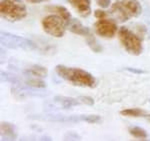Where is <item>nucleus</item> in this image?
<instances>
[{
  "instance_id": "1",
  "label": "nucleus",
  "mask_w": 150,
  "mask_h": 141,
  "mask_svg": "<svg viewBox=\"0 0 150 141\" xmlns=\"http://www.w3.org/2000/svg\"><path fill=\"white\" fill-rule=\"evenodd\" d=\"M55 71L58 76L75 86L89 87V88H93L96 86V79L94 78L93 75L80 68L68 67L58 64L55 66Z\"/></svg>"
},
{
  "instance_id": "2",
  "label": "nucleus",
  "mask_w": 150,
  "mask_h": 141,
  "mask_svg": "<svg viewBox=\"0 0 150 141\" xmlns=\"http://www.w3.org/2000/svg\"><path fill=\"white\" fill-rule=\"evenodd\" d=\"M111 14L118 22H126L131 17L141 14L142 8L137 0H116L111 5Z\"/></svg>"
},
{
  "instance_id": "3",
  "label": "nucleus",
  "mask_w": 150,
  "mask_h": 141,
  "mask_svg": "<svg viewBox=\"0 0 150 141\" xmlns=\"http://www.w3.org/2000/svg\"><path fill=\"white\" fill-rule=\"evenodd\" d=\"M0 14L11 22L20 21L27 16V7L21 0H2L0 2Z\"/></svg>"
},
{
  "instance_id": "4",
  "label": "nucleus",
  "mask_w": 150,
  "mask_h": 141,
  "mask_svg": "<svg viewBox=\"0 0 150 141\" xmlns=\"http://www.w3.org/2000/svg\"><path fill=\"white\" fill-rule=\"evenodd\" d=\"M118 38L124 49L129 54L138 56L143 51L141 37L138 36V34L132 32L125 26H122L118 29Z\"/></svg>"
},
{
  "instance_id": "5",
  "label": "nucleus",
  "mask_w": 150,
  "mask_h": 141,
  "mask_svg": "<svg viewBox=\"0 0 150 141\" xmlns=\"http://www.w3.org/2000/svg\"><path fill=\"white\" fill-rule=\"evenodd\" d=\"M41 24L44 32L55 38L63 37L67 28V23L57 14L45 16L41 21Z\"/></svg>"
},
{
  "instance_id": "6",
  "label": "nucleus",
  "mask_w": 150,
  "mask_h": 141,
  "mask_svg": "<svg viewBox=\"0 0 150 141\" xmlns=\"http://www.w3.org/2000/svg\"><path fill=\"white\" fill-rule=\"evenodd\" d=\"M0 41L1 44L7 48L11 49H18V50H25L30 51L36 49V45L34 42L27 39L22 36H18L15 34L2 31L0 35Z\"/></svg>"
},
{
  "instance_id": "7",
  "label": "nucleus",
  "mask_w": 150,
  "mask_h": 141,
  "mask_svg": "<svg viewBox=\"0 0 150 141\" xmlns=\"http://www.w3.org/2000/svg\"><path fill=\"white\" fill-rule=\"evenodd\" d=\"M94 29L96 34L103 38H112L116 32H118L116 23L108 18L98 19L97 22L94 24Z\"/></svg>"
},
{
  "instance_id": "8",
  "label": "nucleus",
  "mask_w": 150,
  "mask_h": 141,
  "mask_svg": "<svg viewBox=\"0 0 150 141\" xmlns=\"http://www.w3.org/2000/svg\"><path fill=\"white\" fill-rule=\"evenodd\" d=\"M77 13L82 17H87L91 13V0H67Z\"/></svg>"
},
{
  "instance_id": "9",
  "label": "nucleus",
  "mask_w": 150,
  "mask_h": 141,
  "mask_svg": "<svg viewBox=\"0 0 150 141\" xmlns=\"http://www.w3.org/2000/svg\"><path fill=\"white\" fill-rule=\"evenodd\" d=\"M0 135H1L2 140H16L17 132H16L15 126L9 122H1Z\"/></svg>"
},
{
  "instance_id": "10",
  "label": "nucleus",
  "mask_w": 150,
  "mask_h": 141,
  "mask_svg": "<svg viewBox=\"0 0 150 141\" xmlns=\"http://www.w3.org/2000/svg\"><path fill=\"white\" fill-rule=\"evenodd\" d=\"M67 28L69 29V31H71L72 33L77 34V35H82V36H88L90 34V30L89 28H87L86 26H84L78 19L72 18L67 24Z\"/></svg>"
},
{
  "instance_id": "11",
  "label": "nucleus",
  "mask_w": 150,
  "mask_h": 141,
  "mask_svg": "<svg viewBox=\"0 0 150 141\" xmlns=\"http://www.w3.org/2000/svg\"><path fill=\"white\" fill-rule=\"evenodd\" d=\"M54 102H56L58 105L63 109H70L80 104V101L77 98H71V97L66 96H56L54 98Z\"/></svg>"
},
{
  "instance_id": "12",
  "label": "nucleus",
  "mask_w": 150,
  "mask_h": 141,
  "mask_svg": "<svg viewBox=\"0 0 150 141\" xmlns=\"http://www.w3.org/2000/svg\"><path fill=\"white\" fill-rule=\"evenodd\" d=\"M24 73L28 76L32 77H38V78H44L47 76V69L45 67L41 66V65H32L24 71Z\"/></svg>"
},
{
  "instance_id": "13",
  "label": "nucleus",
  "mask_w": 150,
  "mask_h": 141,
  "mask_svg": "<svg viewBox=\"0 0 150 141\" xmlns=\"http://www.w3.org/2000/svg\"><path fill=\"white\" fill-rule=\"evenodd\" d=\"M48 10H50L51 12H54L55 14L59 15L67 24H68L69 21L72 19L71 13H70L68 9L64 6H51V7H48Z\"/></svg>"
},
{
  "instance_id": "14",
  "label": "nucleus",
  "mask_w": 150,
  "mask_h": 141,
  "mask_svg": "<svg viewBox=\"0 0 150 141\" xmlns=\"http://www.w3.org/2000/svg\"><path fill=\"white\" fill-rule=\"evenodd\" d=\"M129 133L133 136V137L136 138V139H138V140H146L147 137H148V134H147L146 130L141 127H138V126L130 127Z\"/></svg>"
},
{
  "instance_id": "15",
  "label": "nucleus",
  "mask_w": 150,
  "mask_h": 141,
  "mask_svg": "<svg viewBox=\"0 0 150 141\" xmlns=\"http://www.w3.org/2000/svg\"><path fill=\"white\" fill-rule=\"evenodd\" d=\"M25 84L29 87H33L36 89H42L46 87V83L42 80V78L38 77H31L25 80Z\"/></svg>"
},
{
  "instance_id": "16",
  "label": "nucleus",
  "mask_w": 150,
  "mask_h": 141,
  "mask_svg": "<svg viewBox=\"0 0 150 141\" xmlns=\"http://www.w3.org/2000/svg\"><path fill=\"white\" fill-rule=\"evenodd\" d=\"M120 114L123 116H129V117H142L146 115L145 112L140 108H129L120 111Z\"/></svg>"
},
{
  "instance_id": "17",
  "label": "nucleus",
  "mask_w": 150,
  "mask_h": 141,
  "mask_svg": "<svg viewBox=\"0 0 150 141\" xmlns=\"http://www.w3.org/2000/svg\"><path fill=\"white\" fill-rule=\"evenodd\" d=\"M86 43L93 52L99 53V52L102 51V46L99 44V43L97 42V40L93 37V35L91 33L89 34L88 36H86Z\"/></svg>"
},
{
  "instance_id": "18",
  "label": "nucleus",
  "mask_w": 150,
  "mask_h": 141,
  "mask_svg": "<svg viewBox=\"0 0 150 141\" xmlns=\"http://www.w3.org/2000/svg\"><path fill=\"white\" fill-rule=\"evenodd\" d=\"M79 119H80V121L90 123V124L100 123L101 120H102V118H101L99 115H93V114H90V115H80L79 116Z\"/></svg>"
},
{
  "instance_id": "19",
  "label": "nucleus",
  "mask_w": 150,
  "mask_h": 141,
  "mask_svg": "<svg viewBox=\"0 0 150 141\" xmlns=\"http://www.w3.org/2000/svg\"><path fill=\"white\" fill-rule=\"evenodd\" d=\"M77 99H78L81 103L86 104V105H89V106H92L94 104V99L90 96H79Z\"/></svg>"
},
{
  "instance_id": "20",
  "label": "nucleus",
  "mask_w": 150,
  "mask_h": 141,
  "mask_svg": "<svg viewBox=\"0 0 150 141\" xmlns=\"http://www.w3.org/2000/svg\"><path fill=\"white\" fill-rule=\"evenodd\" d=\"M96 3L102 9L108 8L111 5V0H96Z\"/></svg>"
},
{
  "instance_id": "21",
  "label": "nucleus",
  "mask_w": 150,
  "mask_h": 141,
  "mask_svg": "<svg viewBox=\"0 0 150 141\" xmlns=\"http://www.w3.org/2000/svg\"><path fill=\"white\" fill-rule=\"evenodd\" d=\"M94 16L97 19H104L107 18V14H106L105 11L101 10V9H96L95 12H94Z\"/></svg>"
},
{
  "instance_id": "22",
  "label": "nucleus",
  "mask_w": 150,
  "mask_h": 141,
  "mask_svg": "<svg viewBox=\"0 0 150 141\" xmlns=\"http://www.w3.org/2000/svg\"><path fill=\"white\" fill-rule=\"evenodd\" d=\"M65 139L66 140H79L80 139V136H78L75 133H72V132H69L65 135Z\"/></svg>"
},
{
  "instance_id": "23",
  "label": "nucleus",
  "mask_w": 150,
  "mask_h": 141,
  "mask_svg": "<svg viewBox=\"0 0 150 141\" xmlns=\"http://www.w3.org/2000/svg\"><path fill=\"white\" fill-rule=\"evenodd\" d=\"M125 70L131 72V73H135V74H143L145 72L144 70L137 69V68H133V67H127V68H125Z\"/></svg>"
},
{
  "instance_id": "24",
  "label": "nucleus",
  "mask_w": 150,
  "mask_h": 141,
  "mask_svg": "<svg viewBox=\"0 0 150 141\" xmlns=\"http://www.w3.org/2000/svg\"><path fill=\"white\" fill-rule=\"evenodd\" d=\"M26 1L30 2L32 4H37V3H40V2H43V1H48V0H26Z\"/></svg>"
},
{
  "instance_id": "25",
  "label": "nucleus",
  "mask_w": 150,
  "mask_h": 141,
  "mask_svg": "<svg viewBox=\"0 0 150 141\" xmlns=\"http://www.w3.org/2000/svg\"><path fill=\"white\" fill-rule=\"evenodd\" d=\"M144 117L146 118L147 121H149V122H150V114H146V115H145Z\"/></svg>"
}]
</instances>
